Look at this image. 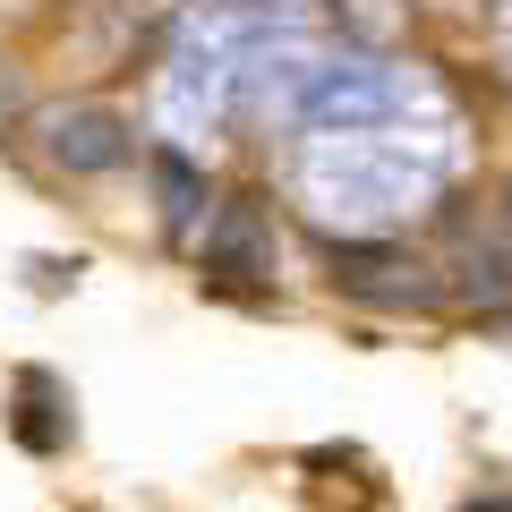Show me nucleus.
I'll use <instances>...</instances> for the list:
<instances>
[{"mask_svg": "<svg viewBox=\"0 0 512 512\" xmlns=\"http://www.w3.org/2000/svg\"><path fill=\"white\" fill-rule=\"evenodd\" d=\"M154 180H163V222H171V231H188V222L205 214V180H197V163H188V154H154Z\"/></svg>", "mask_w": 512, "mask_h": 512, "instance_id": "20e7f679", "label": "nucleus"}, {"mask_svg": "<svg viewBox=\"0 0 512 512\" xmlns=\"http://www.w3.org/2000/svg\"><path fill=\"white\" fill-rule=\"evenodd\" d=\"M52 163L60 171H120L128 163V128L111 120V111H60L52 120Z\"/></svg>", "mask_w": 512, "mask_h": 512, "instance_id": "f03ea898", "label": "nucleus"}, {"mask_svg": "<svg viewBox=\"0 0 512 512\" xmlns=\"http://www.w3.org/2000/svg\"><path fill=\"white\" fill-rule=\"evenodd\" d=\"M18 444L26 453H60V444H69V402H60V384L43 376V367L18 376Z\"/></svg>", "mask_w": 512, "mask_h": 512, "instance_id": "7ed1b4c3", "label": "nucleus"}, {"mask_svg": "<svg viewBox=\"0 0 512 512\" xmlns=\"http://www.w3.org/2000/svg\"><path fill=\"white\" fill-rule=\"evenodd\" d=\"M205 274H222V282H274V231H265V214H256L248 197L214 214V231H205Z\"/></svg>", "mask_w": 512, "mask_h": 512, "instance_id": "f257e3e1", "label": "nucleus"}, {"mask_svg": "<svg viewBox=\"0 0 512 512\" xmlns=\"http://www.w3.org/2000/svg\"><path fill=\"white\" fill-rule=\"evenodd\" d=\"M461 512H512V495H478V504H461Z\"/></svg>", "mask_w": 512, "mask_h": 512, "instance_id": "423d86ee", "label": "nucleus"}, {"mask_svg": "<svg viewBox=\"0 0 512 512\" xmlns=\"http://www.w3.org/2000/svg\"><path fill=\"white\" fill-rule=\"evenodd\" d=\"M461 299H478V308H512V256L504 248H470L461 256Z\"/></svg>", "mask_w": 512, "mask_h": 512, "instance_id": "39448f33", "label": "nucleus"}]
</instances>
